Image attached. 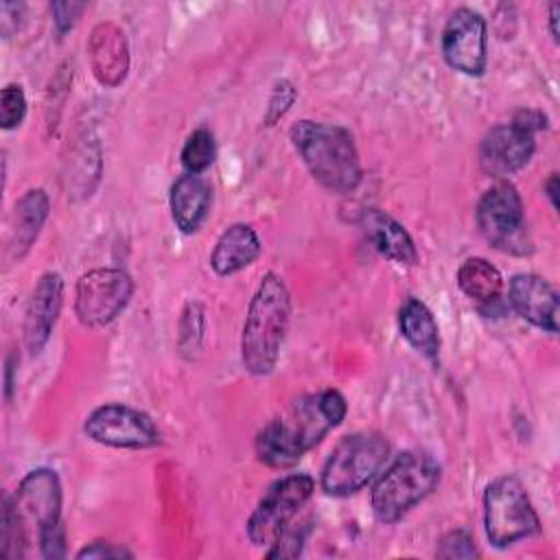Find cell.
Returning <instances> with one entry per match:
<instances>
[{
    "instance_id": "15",
    "label": "cell",
    "mask_w": 560,
    "mask_h": 560,
    "mask_svg": "<svg viewBox=\"0 0 560 560\" xmlns=\"http://www.w3.org/2000/svg\"><path fill=\"white\" fill-rule=\"evenodd\" d=\"M508 302L518 317L532 326L558 332V291L538 273H516L508 287Z\"/></svg>"
},
{
    "instance_id": "2",
    "label": "cell",
    "mask_w": 560,
    "mask_h": 560,
    "mask_svg": "<svg viewBox=\"0 0 560 560\" xmlns=\"http://www.w3.org/2000/svg\"><path fill=\"white\" fill-rule=\"evenodd\" d=\"M346 413L348 402L337 389L300 396L258 431L256 457L269 468H293L328 431L343 422Z\"/></svg>"
},
{
    "instance_id": "9",
    "label": "cell",
    "mask_w": 560,
    "mask_h": 560,
    "mask_svg": "<svg viewBox=\"0 0 560 560\" xmlns=\"http://www.w3.org/2000/svg\"><path fill=\"white\" fill-rule=\"evenodd\" d=\"M315 492V479L306 472H291L273 481L249 514L245 529L252 545H271L276 536L298 516Z\"/></svg>"
},
{
    "instance_id": "24",
    "label": "cell",
    "mask_w": 560,
    "mask_h": 560,
    "mask_svg": "<svg viewBox=\"0 0 560 560\" xmlns=\"http://www.w3.org/2000/svg\"><path fill=\"white\" fill-rule=\"evenodd\" d=\"M203 332H206V311L199 302H188L179 317V332H177L179 352L192 359L201 350Z\"/></svg>"
},
{
    "instance_id": "29",
    "label": "cell",
    "mask_w": 560,
    "mask_h": 560,
    "mask_svg": "<svg viewBox=\"0 0 560 560\" xmlns=\"http://www.w3.org/2000/svg\"><path fill=\"white\" fill-rule=\"evenodd\" d=\"M85 9H88L85 2H52L50 4V13H52L55 31L59 35H63L70 28H74V24L79 22V18L83 15Z\"/></svg>"
},
{
    "instance_id": "12",
    "label": "cell",
    "mask_w": 560,
    "mask_h": 560,
    "mask_svg": "<svg viewBox=\"0 0 560 560\" xmlns=\"http://www.w3.org/2000/svg\"><path fill=\"white\" fill-rule=\"evenodd\" d=\"M444 61L468 77H481L488 66V24L475 9H455L442 28Z\"/></svg>"
},
{
    "instance_id": "27",
    "label": "cell",
    "mask_w": 560,
    "mask_h": 560,
    "mask_svg": "<svg viewBox=\"0 0 560 560\" xmlns=\"http://www.w3.org/2000/svg\"><path fill=\"white\" fill-rule=\"evenodd\" d=\"M438 558L453 560V558H477L479 549L475 545V538L468 529H451L446 532L435 549Z\"/></svg>"
},
{
    "instance_id": "21",
    "label": "cell",
    "mask_w": 560,
    "mask_h": 560,
    "mask_svg": "<svg viewBox=\"0 0 560 560\" xmlns=\"http://www.w3.org/2000/svg\"><path fill=\"white\" fill-rule=\"evenodd\" d=\"M48 214H50V199L44 188H31L15 201L11 247L18 260L33 247Z\"/></svg>"
},
{
    "instance_id": "10",
    "label": "cell",
    "mask_w": 560,
    "mask_h": 560,
    "mask_svg": "<svg viewBox=\"0 0 560 560\" xmlns=\"http://www.w3.org/2000/svg\"><path fill=\"white\" fill-rule=\"evenodd\" d=\"M131 295L133 280L125 269H90L77 280L74 315L88 328H103L127 308Z\"/></svg>"
},
{
    "instance_id": "26",
    "label": "cell",
    "mask_w": 560,
    "mask_h": 560,
    "mask_svg": "<svg viewBox=\"0 0 560 560\" xmlns=\"http://www.w3.org/2000/svg\"><path fill=\"white\" fill-rule=\"evenodd\" d=\"M295 98H298V88L289 79L276 81L273 88H271V94L267 98V109H265V116H262L265 125L267 127L276 125L293 107Z\"/></svg>"
},
{
    "instance_id": "14",
    "label": "cell",
    "mask_w": 560,
    "mask_h": 560,
    "mask_svg": "<svg viewBox=\"0 0 560 560\" xmlns=\"http://www.w3.org/2000/svg\"><path fill=\"white\" fill-rule=\"evenodd\" d=\"M63 304V278L46 271L35 282L24 311V343L31 354H39L48 343Z\"/></svg>"
},
{
    "instance_id": "4",
    "label": "cell",
    "mask_w": 560,
    "mask_h": 560,
    "mask_svg": "<svg viewBox=\"0 0 560 560\" xmlns=\"http://www.w3.org/2000/svg\"><path fill=\"white\" fill-rule=\"evenodd\" d=\"M289 138L311 175L326 190L346 195L361 184L359 151L346 127L304 118L291 127Z\"/></svg>"
},
{
    "instance_id": "23",
    "label": "cell",
    "mask_w": 560,
    "mask_h": 560,
    "mask_svg": "<svg viewBox=\"0 0 560 560\" xmlns=\"http://www.w3.org/2000/svg\"><path fill=\"white\" fill-rule=\"evenodd\" d=\"M214 155H217V144H214L212 131L206 127H199L186 138L179 153V162L186 173L201 175L212 166Z\"/></svg>"
},
{
    "instance_id": "17",
    "label": "cell",
    "mask_w": 560,
    "mask_h": 560,
    "mask_svg": "<svg viewBox=\"0 0 560 560\" xmlns=\"http://www.w3.org/2000/svg\"><path fill=\"white\" fill-rule=\"evenodd\" d=\"M361 230L368 243L387 260L413 267L418 265V249L407 228L381 208H368L361 214Z\"/></svg>"
},
{
    "instance_id": "8",
    "label": "cell",
    "mask_w": 560,
    "mask_h": 560,
    "mask_svg": "<svg viewBox=\"0 0 560 560\" xmlns=\"http://www.w3.org/2000/svg\"><path fill=\"white\" fill-rule=\"evenodd\" d=\"M475 221L481 236L494 249L512 256H525L532 252L525 206L512 182L499 179L481 195Z\"/></svg>"
},
{
    "instance_id": "6",
    "label": "cell",
    "mask_w": 560,
    "mask_h": 560,
    "mask_svg": "<svg viewBox=\"0 0 560 560\" xmlns=\"http://www.w3.org/2000/svg\"><path fill=\"white\" fill-rule=\"evenodd\" d=\"M389 459L383 433L359 431L337 442L322 466L319 486L330 497H350L372 483Z\"/></svg>"
},
{
    "instance_id": "5",
    "label": "cell",
    "mask_w": 560,
    "mask_h": 560,
    "mask_svg": "<svg viewBox=\"0 0 560 560\" xmlns=\"http://www.w3.org/2000/svg\"><path fill=\"white\" fill-rule=\"evenodd\" d=\"M440 479L442 466L431 453L411 448L396 455L372 486L370 505L374 516L385 525L398 523L438 488Z\"/></svg>"
},
{
    "instance_id": "16",
    "label": "cell",
    "mask_w": 560,
    "mask_h": 560,
    "mask_svg": "<svg viewBox=\"0 0 560 560\" xmlns=\"http://www.w3.org/2000/svg\"><path fill=\"white\" fill-rule=\"evenodd\" d=\"M88 59L94 79L105 88H118L129 74V44L114 22H98L88 37Z\"/></svg>"
},
{
    "instance_id": "32",
    "label": "cell",
    "mask_w": 560,
    "mask_h": 560,
    "mask_svg": "<svg viewBox=\"0 0 560 560\" xmlns=\"http://www.w3.org/2000/svg\"><path fill=\"white\" fill-rule=\"evenodd\" d=\"M549 33H551V37H553V42H558V37H560V33H558V18H560V4L558 2H551L549 4Z\"/></svg>"
},
{
    "instance_id": "18",
    "label": "cell",
    "mask_w": 560,
    "mask_h": 560,
    "mask_svg": "<svg viewBox=\"0 0 560 560\" xmlns=\"http://www.w3.org/2000/svg\"><path fill=\"white\" fill-rule=\"evenodd\" d=\"M212 206V186L203 175L184 173L171 184L168 208L173 223L179 232H197L210 214Z\"/></svg>"
},
{
    "instance_id": "28",
    "label": "cell",
    "mask_w": 560,
    "mask_h": 560,
    "mask_svg": "<svg viewBox=\"0 0 560 560\" xmlns=\"http://www.w3.org/2000/svg\"><path fill=\"white\" fill-rule=\"evenodd\" d=\"M26 116V96L22 85L9 83L0 94V125L2 129L18 127Z\"/></svg>"
},
{
    "instance_id": "1",
    "label": "cell",
    "mask_w": 560,
    "mask_h": 560,
    "mask_svg": "<svg viewBox=\"0 0 560 560\" xmlns=\"http://www.w3.org/2000/svg\"><path fill=\"white\" fill-rule=\"evenodd\" d=\"M63 490L57 470L35 468L22 477L15 492L2 503L0 551L9 558L37 556L46 560L66 556V527L61 521Z\"/></svg>"
},
{
    "instance_id": "30",
    "label": "cell",
    "mask_w": 560,
    "mask_h": 560,
    "mask_svg": "<svg viewBox=\"0 0 560 560\" xmlns=\"http://www.w3.org/2000/svg\"><path fill=\"white\" fill-rule=\"evenodd\" d=\"M77 558L79 560H85V558H98V560L116 558L118 560V558H133V553L122 545H116V542H109V540H94V542L85 545L83 549H79Z\"/></svg>"
},
{
    "instance_id": "7",
    "label": "cell",
    "mask_w": 560,
    "mask_h": 560,
    "mask_svg": "<svg viewBox=\"0 0 560 560\" xmlns=\"http://www.w3.org/2000/svg\"><path fill=\"white\" fill-rule=\"evenodd\" d=\"M483 529L488 542L497 549H505L540 532V518L516 475H499L486 486Z\"/></svg>"
},
{
    "instance_id": "22",
    "label": "cell",
    "mask_w": 560,
    "mask_h": 560,
    "mask_svg": "<svg viewBox=\"0 0 560 560\" xmlns=\"http://www.w3.org/2000/svg\"><path fill=\"white\" fill-rule=\"evenodd\" d=\"M457 287L479 304H492L503 293L501 271L481 256L466 258L457 269Z\"/></svg>"
},
{
    "instance_id": "20",
    "label": "cell",
    "mask_w": 560,
    "mask_h": 560,
    "mask_svg": "<svg viewBox=\"0 0 560 560\" xmlns=\"http://www.w3.org/2000/svg\"><path fill=\"white\" fill-rule=\"evenodd\" d=\"M398 328L407 343L420 352L427 361L438 365L440 361V328L429 306L418 298H407L398 308Z\"/></svg>"
},
{
    "instance_id": "19",
    "label": "cell",
    "mask_w": 560,
    "mask_h": 560,
    "mask_svg": "<svg viewBox=\"0 0 560 560\" xmlns=\"http://www.w3.org/2000/svg\"><path fill=\"white\" fill-rule=\"evenodd\" d=\"M260 252L262 243L256 230L249 223H232L217 238L210 254V267L217 276H232L256 262Z\"/></svg>"
},
{
    "instance_id": "13",
    "label": "cell",
    "mask_w": 560,
    "mask_h": 560,
    "mask_svg": "<svg viewBox=\"0 0 560 560\" xmlns=\"http://www.w3.org/2000/svg\"><path fill=\"white\" fill-rule=\"evenodd\" d=\"M536 151V131L514 112L510 122L494 125L479 144V166L486 175L503 179L529 164Z\"/></svg>"
},
{
    "instance_id": "3",
    "label": "cell",
    "mask_w": 560,
    "mask_h": 560,
    "mask_svg": "<svg viewBox=\"0 0 560 560\" xmlns=\"http://www.w3.org/2000/svg\"><path fill=\"white\" fill-rule=\"evenodd\" d=\"M291 322V293L282 276L267 271L258 282L241 332V361L254 376L276 370Z\"/></svg>"
},
{
    "instance_id": "25",
    "label": "cell",
    "mask_w": 560,
    "mask_h": 560,
    "mask_svg": "<svg viewBox=\"0 0 560 560\" xmlns=\"http://www.w3.org/2000/svg\"><path fill=\"white\" fill-rule=\"evenodd\" d=\"M311 534V518L306 521H291L269 545L267 558H298L304 549V542Z\"/></svg>"
},
{
    "instance_id": "11",
    "label": "cell",
    "mask_w": 560,
    "mask_h": 560,
    "mask_svg": "<svg viewBox=\"0 0 560 560\" xmlns=\"http://www.w3.org/2000/svg\"><path fill=\"white\" fill-rule=\"evenodd\" d=\"M85 435L112 448H151L160 444V429L153 418L125 402H107L96 407L83 422Z\"/></svg>"
},
{
    "instance_id": "31",
    "label": "cell",
    "mask_w": 560,
    "mask_h": 560,
    "mask_svg": "<svg viewBox=\"0 0 560 560\" xmlns=\"http://www.w3.org/2000/svg\"><path fill=\"white\" fill-rule=\"evenodd\" d=\"M558 173L553 171V173H549V177L545 179V184H542V188H545V195H547V199H549V203H551V208L556 210L558 208Z\"/></svg>"
}]
</instances>
